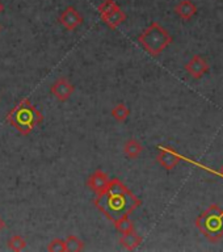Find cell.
<instances>
[{
	"label": "cell",
	"instance_id": "1",
	"mask_svg": "<svg viewBox=\"0 0 223 252\" xmlns=\"http://www.w3.org/2000/svg\"><path fill=\"white\" fill-rule=\"evenodd\" d=\"M141 205V198H138L131 190L124 194H109L102 192L95 198V206L112 222L122 216L133 214L134 210Z\"/></svg>",
	"mask_w": 223,
	"mask_h": 252
},
{
	"label": "cell",
	"instance_id": "2",
	"mask_svg": "<svg viewBox=\"0 0 223 252\" xmlns=\"http://www.w3.org/2000/svg\"><path fill=\"white\" fill-rule=\"evenodd\" d=\"M7 122L12 127H15L20 134L29 135L41 122L43 121V114L33 105L29 98H23L19 104H16L5 116Z\"/></svg>",
	"mask_w": 223,
	"mask_h": 252
},
{
	"label": "cell",
	"instance_id": "3",
	"mask_svg": "<svg viewBox=\"0 0 223 252\" xmlns=\"http://www.w3.org/2000/svg\"><path fill=\"white\" fill-rule=\"evenodd\" d=\"M194 224L206 239L220 242L223 238V209L217 204L210 205L197 217Z\"/></svg>",
	"mask_w": 223,
	"mask_h": 252
},
{
	"label": "cell",
	"instance_id": "4",
	"mask_svg": "<svg viewBox=\"0 0 223 252\" xmlns=\"http://www.w3.org/2000/svg\"><path fill=\"white\" fill-rule=\"evenodd\" d=\"M138 41L150 55L158 57L172 43V35L160 24L151 23L138 37Z\"/></svg>",
	"mask_w": 223,
	"mask_h": 252
},
{
	"label": "cell",
	"instance_id": "5",
	"mask_svg": "<svg viewBox=\"0 0 223 252\" xmlns=\"http://www.w3.org/2000/svg\"><path fill=\"white\" fill-rule=\"evenodd\" d=\"M59 23L67 31H75L83 24V17L75 7H67L59 16Z\"/></svg>",
	"mask_w": 223,
	"mask_h": 252
},
{
	"label": "cell",
	"instance_id": "6",
	"mask_svg": "<svg viewBox=\"0 0 223 252\" xmlns=\"http://www.w3.org/2000/svg\"><path fill=\"white\" fill-rule=\"evenodd\" d=\"M50 92L55 98H58L59 101L64 102L74 94V86L66 78H61L51 86Z\"/></svg>",
	"mask_w": 223,
	"mask_h": 252
},
{
	"label": "cell",
	"instance_id": "7",
	"mask_svg": "<svg viewBox=\"0 0 223 252\" xmlns=\"http://www.w3.org/2000/svg\"><path fill=\"white\" fill-rule=\"evenodd\" d=\"M185 70L194 79H201L209 71V63L201 55H193L192 59L185 64Z\"/></svg>",
	"mask_w": 223,
	"mask_h": 252
},
{
	"label": "cell",
	"instance_id": "8",
	"mask_svg": "<svg viewBox=\"0 0 223 252\" xmlns=\"http://www.w3.org/2000/svg\"><path fill=\"white\" fill-rule=\"evenodd\" d=\"M157 159L159 161V164L164 169H168V171L175 168L181 160L180 155L171 147H161L159 154H158Z\"/></svg>",
	"mask_w": 223,
	"mask_h": 252
},
{
	"label": "cell",
	"instance_id": "9",
	"mask_svg": "<svg viewBox=\"0 0 223 252\" xmlns=\"http://www.w3.org/2000/svg\"><path fill=\"white\" fill-rule=\"evenodd\" d=\"M108 183H109V177L104 171L101 169H97L96 172H94L88 177L87 180V185L88 188L95 192L96 194H100V193L105 192L106 187H108Z\"/></svg>",
	"mask_w": 223,
	"mask_h": 252
},
{
	"label": "cell",
	"instance_id": "10",
	"mask_svg": "<svg viewBox=\"0 0 223 252\" xmlns=\"http://www.w3.org/2000/svg\"><path fill=\"white\" fill-rule=\"evenodd\" d=\"M176 15L183 20H191L197 13V7L191 0H183L175 7Z\"/></svg>",
	"mask_w": 223,
	"mask_h": 252
},
{
	"label": "cell",
	"instance_id": "11",
	"mask_svg": "<svg viewBox=\"0 0 223 252\" xmlns=\"http://www.w3.org/2000/svg\"><path fill=\"white\" fill-rule=\"evenodd\" d=\"M120 243L125 250L127 251H134L135 248H138L141 246L142 243V236L138 235L135 230L129 232H125V234H122L121 239H120Z\"/></svg>",
	"mask_w": 223,
	"mask_h": 252
},
{
	"label": "cell",
	"instance_id": "12",
	"mask_svg": "<svg viewBox=\"0 0 223 252\" xmlns=\"http://www.w3.org/2000/svg\"><path fill=\"white\" fill-rule=\"evenodd\" d=\"M124 151H125L126 157H129L130 159H135V158H138L142 153H143V146H142L141 142H138L137 139L130 138L129 141L125 143Z\"/></svg>",
	"mask_w": 223,
	"mask_h": 252
},
{
	"label": "cell",
	"instance_id": "13",
	"mask_svg": "<svg viewBox=\"0 0 223 252\" xmlns=\"http://www.w3.org/2000/svg\"><path fill=\"white\" fill-rule=\"evenodd\" d=\"M125 20V13H124L121 9H117V11L112 12L109 16H106L105 19H102V21H104V24H105L108 28H110V29H116V28L120 27Z\"/></svg>",
	"mask_w": 223,
	"mask_h": 252
},
{
	"label": "cell",
	"instance_id": "14",
	"mask_svg": "<svg viewBox=\"0 0 223 252\" xmlns=\"http://www.w3.org/2000/svg\"><path fill=\"white\" fill-rule=\"evenodd\" d=\"M114 227L118 232L125 234V232L133 231L134 230V222L129 218V216H122L118 220H114Z\"/></svg>",
	"mask_w": 223,
	"mask_h": 252
},
{
	"label": "cell",
	"instance_id": "15",
	"mask_svg": "<svg viewBox=\"0 0 223 252\" xmlns=\"http://www.w3.org/2000/svg\"><path fill=\"white\" fill-rule=\"evenodd\" d=\"M129 190L130 189L121 180L113 179V180H109V183H108L105 192L109 193V194H124V193H127Z\"/></svg>",
	"mask_w": 223,
	"mask_h": 252
},
{
	"label": "cell",
	"instance_id": "16",
	"mask_svg": "<svg viewBox=\"0 0 223 252\" xmlns=\"http://www.w3.org/2000/svg\"><path fill=\"white\" fill-rule=\"evenodd\" d=\"M129 116H130V109L127 108L126 104H124V102L114 105V108L112 109V117L118 122L126 121Z\"/></svg>",
	"mask_w": 223,
	"mask_h": 252
},
{
	"label": "cell",
	"instance_id": "17",
	"mask_svg": "<svg viewBox=\"0 0 223 252\" xmlns=\"http://www.w3.org/2000/svg\"><path fill=\"white\" fill-rule=\"evenodd\" d=\"M64 246H66L67 252H79L84 250V242L75 235L67 236V239L64 240Z\"/></svg>",
	"mask_w": 223,
	"mask_h": 252
},
{
	"label": "cell",
	"instance_id": "18",
	"mask_svg": "<svg viewBox=\"0 0 223 252\" xmlns=\"http://www.w3.org/2000/svg\"><path fill=\"white\" fill-rule=\"evenodd\" d=\"M98 13L101 16V19H105L106 16H109L112 12L120 9V5H118L114 0H104L100 5H98Z\"/></svg>",
	"mask_w": 223,
	"mask_h": 252
},
{
	"label": "cell",
	"instance_id": "19",
	"mask_svg": "<svg viewBox=\"0 0 223 252\" xmlns=\"http://www.w3.org/2000/svg\"><path fill=\"white\" fill-rule=\"evenodd\" d=\"M27 247V242L24 239L23 236L20 235H13L11 239L8 240V248L12 250V251H16V252H20L25 250Z\"/></svg>",
	"mask_w": 223,
	"mask_h": 252
},
{
	"label": "cell",
	"instance_id": "20",
	"mask_svg": "<svg viewBox=\"0 0 223 252\" xmlns=\"http://www.w3.org/2000/svg\"><path fill=\"white\" fill-rule=\"evenodd\" d=\"M47 251L49 252H66V246L63 239H53L50 243L47 244Z\"/></svg>",
	"mask_w": 223,
	"mask_h": 252
},
{
	"label": "cell",
	"instance_id": "21",
	"mask_svg": "<svg viewBox=\"0 0 223 252\" xmlns=\"http://www.w3.org/2000/svg\"><path fill=\"white\" fill-rule=\"evenodd\" d=\"M4 227H5V222H4L3 218L0 217V231H1V230H3Z\"/></svg>",
	"mask_w": 223,
	"mask_h": 252
},
{
	"label": "cell",
	"instance_id": "22",
	"mask_svg": "<svg viewBox=\"0 0 223 252\" xmlns=\"http://www.w3.org/2000/svg\"><path fill=\"white\" fill-rule=\"evenodd\" d=\"M3 9H4V7H3V4L0 3V13H1V12H3Z\"/></svg>",
	"mask_w": 223,
	"mask_h": 252
},
{
	"label": "cell",
	"instance_id": "23",
	"mask_svg": "<svg viewBox=\"0 0 223 252\" xmlns=\"http://www.w3.org/2000/svg\"><path fill=\"white\" fill-rule=\"evenodd\" d=\"M220 173H221V175H222V176H223V165H222V167H221V168H220Z\"/></svg>",
	"mask_w": 223,
	"mask_h": 252
}]
</instances>
